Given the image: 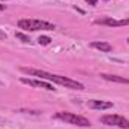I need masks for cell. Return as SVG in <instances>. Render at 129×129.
<instances>
[{"mask_svg":"<svg viewBox=\"0 0 129 129\" xmlns=\"http://www.w3.org/2000/svg\"><path fill=\"white\" fill-rule=\"evenodd\" d=\"M23 72L33 75V77H39V78H45L48 81H53L56 84H60L64 86L68 89H75V90H84V84L72 80V78H68L63 75H57V74H50V72H45V71H41V69H32V68H21Z\"/></svg>","mask_w":129,"mask_h":129,"instance_id":"cell-1","label":"cell"},{"mask_svg":"<svg viewBox=\"0 0 129 129\" xmlns=\"http://www.w3.org/2000/svg\"><path fill=\"white\" fill-rule=\"evenodd\" d=\"M101 122L104 125H111V126H117V128H123V129H129V120L117 116V114H107L101 117Z\"/></svg>","mask_w":129,"mask_h":129,"instance_id":"cell-4","label":"cell"},{"mask_svg":"<svg viewBox=\"0 0 129 129\" xmlns=\"http://www.w3.org/2000/svg\"><path fill=\"white\" fill-rule=\"evenodd\" d=\"M96 24L101 26H108V27H122V26H128L129 20H114V18H104V20H96Z\"/></svg>","mask_w":129,"mask_h":129,"instance_id":"cell-6","label":"cell"},{"mask_svg":"<svg viewBox=\"0 0 129 129\" xmlns=\"http://www.w3.org/2000/svg\"><path fill=\"white\" fill-rule=\"evenodd\" d=\"M90 47H92V48H96V50L102 51V53H110V51H113V45L108 44V42H104V41H95V42L90 44Z\"/></svg>","mask_w":129,"mask_h":129,"instance_id":"cell-9","label":"cell"},{"mask_svg":"<svg viewBox=\"0 0 129 129\" xmlns=\"http://www.w3.org/2000/svg\"><path fill=\"white\" fill-rule=\"evenodd\" d=\"M21 83L23 84H27V86H30V87H39V89H45V90H56L54 87H53V84H50V83H45V81H42V80H32V78H21Z\"/></svg>","mask_w":129,"mask_h":129,"instance_id":"cell-5","label":"cell"},{"mask_svg":"<svg viewBox=\"0 0 129 129\" xmlns=\"http://www.w3.org/2000/svg\"><path fill=\"white\" fill-rule=\"evenodd\" d=\"M18 27L24 29V30H30V32H36V30H54V24L48 23V21H42V20H20L18 21Z\"/></svg>","mask_w":129,"mask_h":129,"instance_id":"cell-2","label":"cell"},{"mask_svg":"<svg viewBox=\"0 0 129 129\" xmlns=\"http://www.w3.org/2000/svg\"><path fill=\"white\" fill-rule=\"evenodd\" d=\"M38 42H39L41 45H48V44L51 42V38H48V36H39V38H38Z\"/></svg>","mask_w":129,"mask_h":129,"instance_id":"cell-10","label":"cell"},{"mask_svg":"<svg viewBox=\"0 0 129 129\" xmlns=\"http://www.w3.org/2000/svg\"><path fill=\"white\" fill-rule=\"evenodd\" d=\"M0 11H5V5H0Z\"/></svg>","mask_w":129,"mask_h":129,"instance_id":"cell-13","label":"cell"},{"mask_svg":"<svg viewBox=\"0 0 129 129\" xmlns=\"http://www.w3.org/2000/svg\"><path fill=\"white\" fill-rule=\"evenodd\" d=\"M128 44H129V38H128Z\"/></svg>","mask_w":129,"mask_h":129,"instance_id":"cell-15","label":"cell"},{"mask_svg":"<svg viewBox=\"0 0 129 129\" xmlns=\"http://www.w3.org/2000/svg\"><path fill=\"white\" fill-rule=\"evenodd\" d=\"M15 36H17V39H21L23 42H30V38H29V36H26L24 33H21V32H17V33H15Z\"/></svg>","mask_w":129,"mask_h":129,"instance_id":"cell-11","label":"cell"},{"mask_svg":"<svg viewBox=\"0 0 129 129\" xmlns=\"http://www.w3.org/2000/svg\"><path fill=\"white\" fill-rule=\"evenodd\" d=\"M56 119L63 120V122H68V123H71V125L81 126V128H89V126H90L89 119H86V117H83V116H78V114H74V113H66V111L56 113Z\"/></svg>","mask_w":129,"mask_h":129,"instance_id":"cell-3","label":"cell"},{"mask_svg":"<svg viewBox=\"0 0 129 129\" xmlns=\"http://www.w3.org/2000/svg\"><path fill=\"white\" fill-rule=\"evenodd\" d=\"M89 108L93 110H110L113 108V102H107V101H98V99H90L87 102Z\"/></svg>","mask_w":129,"mask_h":129,"instance_id":"cell-7","label":"cell"},{"mask_svg":"<svg viewBox=\"0 0 129 129\" xmlns=\"http://www.w3.org/2000/svg\"><path fill=\"white\" fill-rule=\"evenodd\" d=\"M101 77L107 81H111V83L129 84V78H125V77H119V75H113V74H101Z\"/></svg>","mask_w":129,"mask_h":129,"instance_id":"cell-8","label":"cell"},{"mask_svg":"<svg viewBox=\"0 0 129 129\" xmlns=\"http://www.w3.org/2000/svg\"><path fill=\"white\" fill-rule=\"evenodd\" d=\"M0 2H6V0H0Z\"/></svg>","mask_w":129,"mask_h":129,"instance_id":"cell-14","label":"cell"},{"mask_svg":"<svg viewBox=\"0 0 129 129\" xmlns=\"http://www.w3.org/2000/svg\"><path fill=\"white\" fill-rule=\"evenodd\" d=\"M87 3H89V5H92V6H96L98 0H87Z\"/></svg>","mask_w":129,"mask_h":129,"instance_id":"cell-12","label":"cell"}]
</instances>
